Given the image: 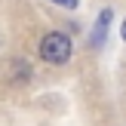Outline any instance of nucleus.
Instances as JSON below:
<instances>
[{
	"mask_svg": "<svg viewBox=\"0 0 126 126\" xmlns=\"http://www.w3.org/2000/svg\"><path fill=\"white\" fill-rule=\"evenodd\" d=\"M71 52H74L71 37H68V34H59V31L46 34L43 43H40V55L49 62V65H65V62L71 59Z\"/></svg>",
	"mask_w": 126,
	"mask_h": 126,
	"instance_id": "f257e3e1",
	"label": "nucleus"
},
{
	"mask_svg": "<svg viewBox=\"0 0 126 126\" xmlns=\"http://www.w3.org/2000/svg\"><path fill=\"white\" fill-rule=\"evenodd\" d=\"M108 22H111V12L105 9V12H102V18H98V28H95V43H102V37H105V28H108Z\"/></svg>",
	"mask_w": 126,
	"mask_h": 126,
	"instance_id": "f03ea898",
	"label": "nucleus"
},
{
	"mask_svg": "<svg viewBox=\"0 0 126 126\" xmlns=\"http://www.w3.org/2000/svg\"><path fill=\"white\" fill-rule=\"evenodd\" d=\"M52 3H59V6H68V9H74V6H77V0H52Z\"/></svg>",
	"mask_w": 126,
	"mask_h": 126,
	"instance_id": "7ed1b4c3",
	"label": "nucleus"
},
{
	"mask_svg": "<svg viewBox=\"0 0 126 126\" xmlns=\"http://www.w3.org/2000/svg\"><path fill=\"white\" fill-rule=\"evenodd\" d=\"M120 34H123V40H126V22H123V28H120Z\"/></svg>",
	"mask_w": 126,
	"mask_h": 126,
	"instance_id": "20e7f679",
	"label": "nucleus"
}]
</instances>
